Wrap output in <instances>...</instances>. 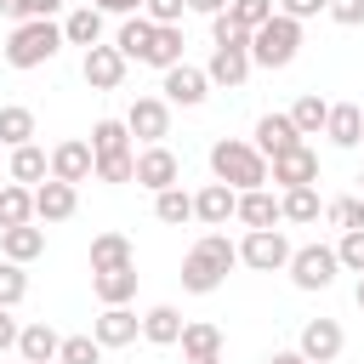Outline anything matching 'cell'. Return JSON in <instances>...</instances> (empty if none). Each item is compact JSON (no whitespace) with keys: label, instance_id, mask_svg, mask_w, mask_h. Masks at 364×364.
Listing matches in <instances>:
<instances>
[{"label":"cell","instance_id":"44dd1931","mask_svg":"<svg viewBox=\"0 0 364 364\" xmlns=\"http://www.w3.org/2000/svg\"><path fill=\"white\" fill-rule=\"evenodd\" d=\"M324 136H330L336 148H358V142H364V108H358V102H330Z\"/></svg>","mask_w":364,"mask_h":364},{"label":"cell","instance_id":"2e32d148","mask_svg":"<svg viewBox=\"0 0 364 364\" xmlns=\"http://www.w3.org/2000/svg\"><path fill=\"white\" fill-rule=\"evenodd\" d=\"M267 176L279 182V193H284V188H313V182H318V154H313V148L301 142V148L279 154V159L267 165Z\"/></svg>","mask_w":364,"mask_h":364},{"label":"cell","instance_id":"7dc6e473","mask_svg":"<svg viewBox=\"0 0 364 364\" xmlns=\"http://www.w3.org/2000/svg\"><path fill=\"white\" fill-rule=\"evenodd\" d=\"M17 336H23V324L11 318V307H0V353H11V347H17Z\"/></svg>","mask_w":364,"mask_h":364},{"label":"cell","instance_id":"277c9868","mask_svg":"<svg viewBox=\"0 0 364 364\" xmlns=\"http://www.w3.org/2000/svg\"><path fill=\"white\" fill-rule=\"evenodd\" d=\"M296 51H301V23L284 17V11H273V23H262L250 34V63L256 68H290Z\"/></svg>","mask_w":364,"mask_h":364},{"label":"cell","instance_id":"816d5d0a","mask_svg":"<svg viewBox=\"0 0 364 364\" xmlns=\"http://www.w3.org/2000/svg\"><path fill=\"white\" fill-rule=\"evenodd\" d=\"M267 364H307V358H301L296 347H284V353H267Z\"/></svg>","mask_w":364,"mask_h":364},{"label":"cell","instance_id":"7402d4cb","mask_svg":"<svg viewBox=\"0 0 364 364\" xmlns=\"http://www.w3.org/2000/svg\"><path fill=\"white\" fill-rule=\"evenodd\" d=\"M0 256L17 262V267L40 262V256H46V228H34V222H28V228H6V233H0Z\"/></svg>","mask_w":364,"mask_h":364},{"label":"cell","instance_id":"d4e9b609","mask_svg":"<svg viewBox=\"0 0 364 364\" xmlns=\"http://www.w3.org/2000/svg\"><path fill=\"white\" fill-rule=\"evenodd\" d=\"M154 28H159V23H148L142 11H136V17H119V34H114V46H119V57H125V63H148V46H154Z\"/></svg>","mask_w":364,"mask_h":364},{"label":"cell","instance_id":"484cf974","mask_svg":"<svg viewBox=\"0 0 364 364\" xmlns=\"http://www.w3.org/2000/svg\"><path fill=\"white\" fill-rule=\"evenodd\" d=\"M91 290L102 307H131L136 296V267H108V273H91Z\"/></svg>","mask_w":364,"mask_h":364},{"label":"cell","instance_id":"603a6c76","mask_svg":"<svg viewBox=\"0 0 364 364\" xmlns=\"http://www.w3.org/2000/svg\"><path fill=\"white\" fill-rule=\"evenodd\" d=\"M108 267H136V250H131V239L119 228L91 239V273H108Z\"/></svg>","mask_w":364,"mask_h":364},{"label":"cell","instance_id":"681fc988","mask_svg":"<svg viewBox=\"0 0 364 364\" xmlns=\"http://www.w3.org/2000/svg\"><path fill=\"white\" fill-rule=\"evenodd\" d=\"M0 17H11V28L28 23V0H0Z\"/></svg>","mask_w":364,"mask_h":364},{"label":"cell","instance_id":"ee69618b","mask_svg":"<svg viewBox=\"0 0 364 364\" xmlns=\"http://www.w3.org/2000/svg\"><path fill=\"white\" fill-rule=\"evenodd\" d=\"M330 23H341V28H364V0H330Z\"/></svg>","mask_w":364,"mask_h":364},{"label":"cell","instance_id":"8992f818","mask_svg":"<svg viewBox=\"0 0 364 364\" xmlns=\"http://www.w3.org/2000/svg\"><path fill=\"white\" fill-rule=\"evenodd\" d=\"M290 256H296V245H290L279 228H262V233H245V239H239V262H245L250 273H284Z\"/></svg>","mask_w":364,"mask_h":364},{"label":"cell","instance_id":"f907efd6","mask_svg":"<svg viewBox=\"0 0 364 364\" xmlns=\"http://www.w3.org/2000/svg\"><path fill=\"white\" fill-rule=\"evenodd\" d=\"M233 0H188V11H199V17H222Z\"/></svg>","mask_w":364,"mask_h":364},{"label":"cell","instance_id":"1f68e13d","mask_svg":"<svg viewBox=\"0 0 364 364\" xmlns=\"http://www.w3.org/2000/svg\"><path fill=\"white\" fill-rule=\"evenodd\" d=\"M279 210H284V222H296V228H307V222L324 216L318 188H284V193H279Z\"/></svg>","mask_w":364,"mask_h":364},{"label":"cell","instance_id":"836d02e7","mask_svg":"<svg viewBox=\"0 0 364 364\" xmlns=\"http://www.w3.org/2000/svg\"><path fill=\"white\" fill-rule=\"evenodd\" d=\"M0 142H6V148H23V142H34V108H23V102H6V108H0Z\"/></svg>","mask_w":364,"mask_h":364},{"label":"cell","instance_id":"f546056e","mask_svg":"<svg viewBox=\"0 0 364 364\" xmlns=\"http://www.w3.org/2000/svg\"><path fill=\"white\" fill-rule=\"evenodd\" d=\"M28 222H34V188L6 182V188H0V233H6V228H28Z\"/></svg>","mask_w":364,"mask_h":364},{"label":"cell","instance_id":"ba28073f","mask_svg":"<svg viewBox=\"0 0 364 364\" xmlns=\"http://www.w3.org/2000/svg\"><path fill=\"white\" fill-rule=\"evenodd\" d=\"M125 131H131L142 148L165 142V136H171V102H165V97H136V102L125 108Z\"/></svg>","mask_w":364,"mask_h":364},{"label":"cell","instance_id":"ffe728a7","mask_svg":"<svg viewBox=\"0 0 364 364\" xmlns=\"http://www.w3.org/2000/svg\"><path fill=\"white\" fill-rule=\"evenodd\" d=\"M57 353H63V336H57L46 318L23 324V336H17V358H23V364H57Z\"/></svg>","mask_w":364,"mask_h":364},{"label":"cell","instance_id":"5bb4252c","mask_svg":"<svg viewBox=\"0 0 364 364\" xmlns=\"http://www.w3.org/2000/svg\"><path fill=\"white\" fill-rule=\"evenodd\" d=\"M233 216H239V193H233L228 182H205V188L193 193V222H205L210 233H216V228H228Z\"/></svg>","mask_w":364,"mask_h":364},{"label":"cell","instance_id":"f35d334b","mask_svg":"<svg viewBox=\"0 0 364 364\" xmlns=\"http://www.w3.org/2000/svg\"><path fill=\"white\" fill-rule=\"evenodd\" d=\"M57 364H102V341L97 336H63Z\"/></svg>","mask_w":364,"mask_h":364},{"label":"cell","instance_id":"8d00e7d4","mask_svg":"<svg viewBox=\"0 0 364 364\" xmlns=\"http://www.w3.org/2000/svg\"><path fill=\"white\" fill-rule=\"evenodd\" d=\"M273 11H279V0H233V6H228V17H233L245 34H256L262 23H273Z\"/></svg>","mask_w":364,"mask_h":364},{"label":"cell","instance_id":"e575fe53","mask_svg":"<svg viewBox=\"0 0 364 364\" xmlns=\"http://www.w3.org/2000/svg\"><path fill=\"white\" fill-rule=\"evenodd\" d=\"M290 119H296V131H301V136H318V131H324V119H330V102H324L318 91H301V97H296V108H290Z\"/></svg>","mask_w":364,"mask_h":364},{"label":"cell","instance_id":"9f6ffc18","mask_svg":"<svg viewBox=\"0 0 364 364\" xmlns=\"http://www.w3.org/2000/svg\"><path fill=\"white\" fill-rule=\"evenodd\" d=\"M0 188H6V182H0Z\"/></svg>","mask_w":364,"mask_h":364},{"label":"cell","instance_id":"30bf717a","mask_svg":"<svg viewBox=\"0 0 364 364\" xmlns=\"http://www.w3.org/2000/svg\"><path fill=\"white\" fill-rule=\"evenodd\" d=\"M136 188H148V193H165V188H182V159L165 148V142H154V148H142L136 154Z\"/></svg>","mask_w":364,"mask_h":364},{"label":"cell","instance_id":"5b68a950","mask_svg":"<svg viewBox=\"0 0 364 364\" xmlns=\"http://www.w3.org/2000/svg\"><path fill=\"white\" fill-rule=\"evenodd\" d=\"M284 273H290L296 290H330L336 273H341V256H336V245H296Z\"/></svg>","mask_w":364,"mask_h":364},{"label":"cell","instance_id":"b9f144b4","mask_svg":"<svg viewBox=\"0 0 364 364\" xmlns=\"http://www.w3.org/2000/svg\"><path fill=\"white\" fill-rule=\"evenodd\" d=\"M336 256H341V273H358V279H364V228L341 233V239H336Z\"/></svg>","mask_w":364,"mask_h":364},{"label":"cell","instance_id":"f5cc1de1","mask_svg":"<svg viewBox=\"0 0 364 364\" xmlns=\"http://www.w3.org/2000/svg\"><path fill=\"white\" fill-rule=\"evenodd\" d=\"M353 301H358V307H364V279H358V290H353Z\"/></svg>","mask_w":364,"mask_h":364},{"label":"cell","instance_id":"4dcf8cb0","mask_svg":"<svg viewBox=\"0 0 364 364\" xmlns=\"http://www.w3.org/2000/svg\"><path fill=\"white\" fill-rule=\"evenodd\" d=\"M91 154H97V159L136 154V148H131V131H125V119H97V125H91Z\"/></svg>","mask_w":364,"mask_h":364},{"label":"cell","instance_id":"f6af8a7d","mask_svg":"<svg viewBox=\"0 0 364 364\" xmlns=\"http://www.w3.org/2000/svg\"><path fill=\"white\" fill-rule=\"evenodd\" d=\"M279 11H284V17H296V23H307V17L330 11V0H279Z\"/></svg>","mask_w":364,"mask_h":364},{"label":"cell","instance_id":"4fadbf2b","mask_svg":"<svg viewBox=\"0 0 364 364\" xmlns=\"http://www.w3.org/2000/svg\"><path fill=\"white\" fill-rule=\"evenodd\" d=\"M301 142H307V136L296 131V119H290V114H262V119H256V154H262L267 165H273L279 154L301 148Z\"/></svg>","mask_w":364,"mask_h":364},{"label":"cell","instance_id":"d590c367","mask_svg":"<svg viewBox=\"0 0 364 364\" xmlns=\"http://www.w3.org/2000/svg\"><path fill=\"white\" fill-rule=\"evenodd\" d=\"M154 216H159L165 228L193 222V193H188V188H165V193H154Z\"/></svg>","mask_w":364,"mask_h":364},{"label":"cell","instance_id":"9a60e30c","mask_svg":"<svg viewBox=\"0 0 364 364\" xmlns=\"http://www.w3.org/2000/svg\"><path fill=\"white\" fill-rule=\"evenodd\" d=\"M250 46H210V63H205V74H210V85H228V91H239L245 80H250Z\"/></svg>","mask_w":364,"mask_h":364},{"label":"cell","instance_id":"9c48e42d","mask_svg":"<svg viewBox=\"0 0 364 364\" xmlns=\"http://www.w3.org/2000/svg\"><path fill=\"white\" fill-rule=\"evenodd\" d=\"M159 91H165V102H171V108H199V102L210 97V74H205V68H193V63H176V68H165V74H159Z\"/></svg>","mask_w":364,"mask_h":364},{"label":"cell","instance_id":"d6986e66","mask_svg":"<svg viewBox=\"0 0 364 364\" xmlns=\"http://www.w3.org/2000/svg\"><path fill=\"white\" fill-rule=\"evenodd\" d=\"M233 222H245V233L279 228V222H284V210H279V193H267V188H250V193H239V216H233Z\"/></svg>","mask_w":364,"mask_h":364},{"label":"cell","instance_id":"db71d44e","mask_svg":"<svg viewBox=\"0 0 364 364\" xmlns=\"http://www.w3.org/2000/svg\"><path fill=\"white\" fill-rule=\"evenodd\" d=\"M188 364H222V358H188Z\"/></svg>","mask_w":364,"mask_h":364},{"label":"cell","instance_id":"6da1fadb","mask_svg":"<svg viewBox=\"0 0 364 364\" xmlns=\"http://www.w3.org/2000/svg\"><path fill=\"white\" fill-rule=\"evenodd\" d=\"M233 262H239V245H233L228 233H205V239H193V250L182 256V290H188V296H210V290H222V279H228Z\"/></svg>","mask_w":364,"mask_h":364},{"label":"cell","instance_id":"bcb514c9","mask_svg":"<svg viewBox=\"0 0 364 364\" xmlns=\"http://www.w3.org/2000/svg\"><path fill=\"white\" fill-rule=\"evenodd\" d=\"M91 6H97L102 17H136V11L148 6V0H91Z\"/></svg>","mask_w":364,"mask_h":364},{"label":"cell","instance_id":"cb8c5ba5","mask_svg":"<svg viewBox=\"0 0 364 364\" xmlns=\"http://www.w3.org/2000/svg\"><path fill=\"white\" fill-rule=\"evenodd\" d=\"M182 330H188V318H182L171 301H159V307H148V313H142V341H154V347H176V341H182Z\"/></svg>","mask_w":364,"mask_h":364},{"label":"cell","instance_id":"7a4b0ae2","mask_svg":"<svg viewBox=\"0 0 364 364\" xmlns=\"http://www.w3.org/2000/svg\"><path fill=\"white\" fill-rule=\"evenodd\" d=\"M210 176L228 182L233 193H250V188H267V159L245 136H216L210 142Z\"/></svg>","mask_w":364,"mask_h":364},{"label":"cell","instance_id":"e0dca14e","mask_svg":"<svg viewBox=\"0 0 364 364\" xmlns=\"http://www.w3.org/2000/svg\"><path fill=\"white\" fill-rule=\"evenodd\" d=\"M91 336L102 341V353H108V347H131V341L142 336V318H136L131 307H102V313L91 318Z\"/></svg>","mask_w":364,"mask_h":364},{"label":"cell","instance_id":"ab89813d","mask_svg":"<svg viewBox=\"0 0 364 364\" xmlns=\"http://www.w3.org/2000/svg\"><path fill=\"white\" fill-rule=\"evenodd\" d=\"M23 296H28V273H23L17 262H6V256H0V307H17Z\"/></svg>","mask_w":364,"mask_h":364},{"label":"cell","instance_id":"4316f807","mask_svg":"<svg viewBox=\"0 0 364 364\" xmlns=\"http://www.w3.org/2000/svg\"><path fill=\"white\" fill-rule=\"evenodd\" d=\"M11 182H23V188H40L46 176H51V154L46 148H34V142H23V148H11Z\"/></svg>","mask_w":364,"mask_h":364},{"label":"cell","instance_id":"c3c4849f","mask_svg":"<svg viewBox=\"0 0 364 364\" xmlns=\"http://www.w3.org/2000/svg\"><path fill=\"white\" fill-rule=\"evenodd\" d=\"M63 0H28V23H57Z\"/></svg>","mask_w":364,"mask_h":364},{"label":"cell","instance_id":"52a82bcc","mask_svg":"<svg viewBox=\"0 0 364 364\" xmlns=\"http://www.w3.org/2000/svg\"><path fill=\"white\" fill-rule=\"evenodd\" d=\"M341 347H347L341 318H307V324H301V336H296V353H301L307 364H336V358H341Z\"/></svg>","mask_w":364,"mask_h":364},{"label":"cell","instance_id":"74e56055","mask_svg":"<svg viewBox=\"0 0 364 364\" xmlns=\"http://www.w3.org/2000/svg\"><path fill=\"white\" fill-rule=\"evenodd\" d=\"M324 216H330L341 233H353V228H364V199H358V193H341V199L324 205Z\"/></svg>","mask_w":364,"mask_h":364},{"label":"cell","instance_id":"83f0119b","mask_svg":"<svg viewBox=\"0 0 364 364\" xmlns=\"http://www.w3.org/2000/svg\"><path fill=\"white\" fill-rule=\"evenodd\" d=\"M63 40H68V46H85V51L102 46V11H97V6H74V11L63 17Z\"/></svg>","mask_w":364,"mask_h":364},{"label":"cell","instance_id":"f1b7e54d","mask_svg":"<svg viewBox=\"0 0 364 364\" xmlns=\"http://www.w3.org/2000/svg\"><path fill=\"white\" fill-rule=\"evenodd\" d=\"M176 347H182V364H188V358H222V330H216L210 318H193Z\"/></svg>","mask_w":364,"mask_h":364},{"label":"cell","instance_id":"60d3db41","mask_svg":"<svg viewBox=\"0 0 364 364\" xmlns=\"http://www.w3.org/2000/svg\"><path fill=\"white\" fill-rule=\"evenodd\" d=\"M97 182H108V188H125V182H136V154H119V159H97Z\"/></svg>","mask_w":364,"mask_h":364},{"label":"cell","instance_id":"3957f363","mask_svg":"<svg viewBox=\"0 0 364 364\" xmlns=\"http://www.w3.org/2000/svg\"><path fill=\"white\" fill-rule=\"evenodd\" d=\"M63 46H68V40H63V23H17V28L6 34V63L28 74V68H46Z\"/></svg>","mask_w":364,"mask_h":364},{"label":"cell","instance_id":"7bdbcfd3","mask_svg":"<svg viewBox=\"0 0 364 364\" xmlns=\"http://www.w3.org/2000/svg\"><path fill=\"white\" fill-rule=\"evenodd\" d=\"M182 11H188V0H148V6H142V17H148V23H159V28L182 23Z\"/></svg>","mask_w":364,"mask_h":364},{"label":"cell","instance_id":"7c38bea8","mask_svg":"<svg viewBox=\"0 0 364 364\" xmlns=\"http://www.w3.org/2000/svg\"><path fill=\"white\" fill-rule=\"evenodd\" d=\"M125 57H119V46H91L85 57H80V74H85V85L91 91H119L125 85Z\"/></svg>","mask_w":364,"mask_h":364},{"label":"cell","instance_id":"11a10c76","mask_svg":"<svg viewBox=\"0 0 364 364\" xmlns=\"http://www.w3.org/2000/svg\"><path fill=\"white\" fill-rule=\"evenodd\" d=\"M358 199H364V171H358Z\"/></svg>","mask_w":364,"mask_h":364},{"label":"cell","instance_id":"d6a6232c","mask_svg":"<svg viewBox=\"0 0 364 364\" xmlns=\"http://www.w3.org/2000/svg\"><path fill=\"white\" fill-rule=\"evenodd\" d=\"M182 46H188V40H182V23H171V28H154L148 68H159V74H165V68H176V63H182Z\"/></svg>","mask_w":364,"mask_h":364},{"label":"cell","instance_id":"ac0fdd59","mask_svg":"<svg viewBox=\"0 0 364 364\" xmlns=\"http://www.w3.org/2000/svg\"><path fill=\"white\" fill-rule=\"evenodd\" d=\"M74 210H80V188L57 182V176H46V182L34 188V216H40V222H68Z\"/></svg>","mask_w":364,"mask_h":364},{"label":"cell","instance_id":"8fae6325","mask_svg":"<svg viewBox=\"0 0 364 364\" xmlns=\"http://www.w3.org/2000/svg\"><path fill=\"white\" fill-rule=\"evenodd\" d=\"M51 176L68 182V188H80L85 176H97V154H91V142H85V136H63V142L51 148Z\"/></svg>","mask_w":364,"mask_h":364}]
</instances>
